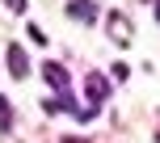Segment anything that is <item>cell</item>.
Here are the masks:
<instances>
[{"label":"cell","mask_w":160,"mask_h":143,"mask_svg":"<svg viewBox=\"0 0 160 143\" xmlns=\"http://www.w3.org/2000/svg\"><path fill=\"white\" fill-rule=\"evenodd\" d=\"M42 76H47V84L55 88V93H63V97H72V84H68V72L59 67V63H42Z\"/></svg>","instance_id":"cell-1"},{"label":"cell","mask_w":160,"mask_h":143,"mask_svg":"<svg viewBox=\"0 0 160 143\" xmlns=\"http://www.w3.org/2000/svg\"><path fill=\"white\" fill-rule=\"evenodd\" d=\"M105 93H110L105 76H88V110H93V114H97V105L105 101Z\"/></svg>","instance_id":"cell-2"},{"label":"cell","mask_w":160,"mask_h":143,"mask_svg":"<svg viewBox=\"0 0 160 143\" xmlns=\"http://www.w3.org/2000/svg\"><path fill=\"white\" fill-rule=\"evenodd\" d=\"M156 21H160V0H156Z\"/></svg>","instance_id":"cell-10"},{"label":"cell","mask_w":160,"mask_h":143,"mask_svg":"<svg viewBox=\"0 0 160 143\" xmlns=\"http://www.w3.org/2000/svg\"><path fill=\"white\" fill-rule=\"evenodd\" d=\"M8 72H13L17 80L30 76V59H25V51H21V47H8Z\"/></svg>","instance_id":"cell-3"},{"label":"cell","mask_w":160,"mask_h":143,"mask_svg":"<svg viewBox=\"0 0 160 143\" xmlns=\"http://www.w3.org/2000/svg\"><path fill=\"white\" fill-rule=\"evenodd\" d=\"M8 122H13V105L0 97V126H8Z\"/></svg>","instance_id":"cell-6"},{"label":"cell","mask_w":160,"mask_h":143,"mask_svg":"<svg viewBox=\"0 0 160 143\" xmlns=\"http://www.w3.org/2000/svg\"><path fill=\"white\" fill-rule=\"evenodd\" d=\"M8 8H13V13H25V0H4Z\"/></svg>","instance_id":"cell-9"},{"label":"cell","mask_w":160,"mask_h":143,"mask_svg":"<svg viewBox=\"0 0 160 143\" xmlns=\"http://www.w3.org/2000/svg\"><path fill=\"white\" fill-rule=\"evenodd\" d=\"M25 34H30V38H34V42H38V47H47V34H42V30H38V25H25Z\"/></svg>","instance_id":"cell-7"},{"label":"cell","mask_w":160,"mask_h":143,"mask_svg":"<svg viewBox=\"0 0 160 143\" xmlns=\"http://www.w3.org/2000/svg\"><path fill=\"white\" fill-rule=\"evenodd\" d=\"M63 143H76V139H63Z\"/></svg>","instance_id":"cell-11"},{"label":"cell","mask_w":160,"mask_h":143,"mask_svg":"<svg viewBox=\"0 0 160 143\" xmlns=\"http://www.w3.org/2000/svg\"><path fill=\"white\" fill-rule=\"evenodd\" d=\"M105 25H110V34H114L118 42L131 38V25H127V17H122V13H110V17H105Z\"/></svg>","instance_id":"cell-5"},{"label":"cell","mask_w":160,"mask_h":143,"mask_svg":"<svg viewBox=\"0 0 160 143\" xmlns=\"http://www.w3.org/2000/svg\"><path fill=\"white\" fill-rule=\"evenodd\" d=\"M68 17H76V21H93V17H97V4H93V0H72V4H68Z\"/></svg>","instance_id":"cell-4"},{"label":"cell","mask_w":160,"mask_h":143,"mask_svg":"<svg viewBox=\"0 0 160 143\" xmlns=\"http://www.w3.org/2000/svg\"><path fill=\"white\" fill-rule=\"evenodd\" d=\"M110 76H114V80H127V76H131V67H127V63H114V67H110Z\"/></svg>","instance_id":"cell-8"}]
</instances>
